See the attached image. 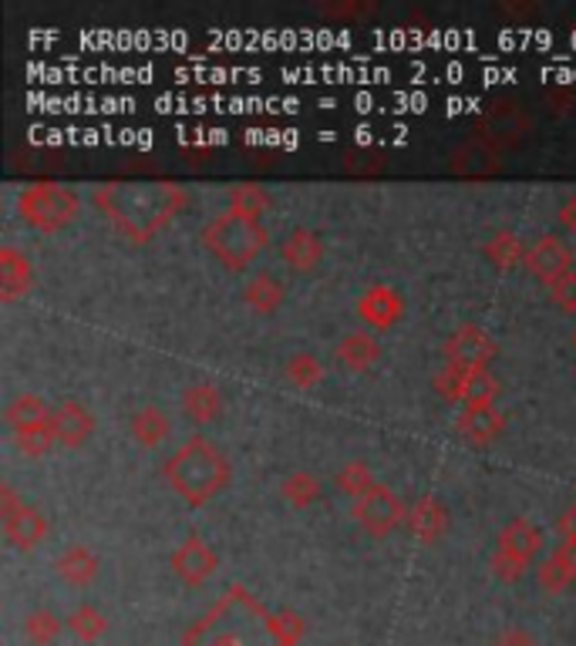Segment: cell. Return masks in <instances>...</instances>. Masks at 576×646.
<instances>
[{
	"mask_svg": "<svg viewBox=\"0 0 576 646\" xmlns=\"http://www.w3.org/2000/svg\"><path fill=\"white\" fill-rule=\"evenodd\" d=\"M92 203L128 243H149L189 206V193L180 182H105Z\"/></svg>",
	"mask_w": 576,
	"mask_h": 646,
	"instance_id": "1",
	"label": "cell"
},
{
	"mask_svg": "<svg viewBox=\"0 0 576 646\" xmlns=\"http://www.w3.org/2000/svg\"><path fill=\"white\" fill-rule=\"evenodd\" d=\"M183 646H284L274 613L260 599L230 586L216 607L183 633Z\"/></svg>",
	"mask_w": 576,
	"mask_h": 646,
	"instance_id": "2",
	"label": "cell"
},
{
	"mask_svg": "<svg viewBox=\"0 0 576 646\" xmlns=\"http://www.w3.org/2000/svg\"><path fill=\"white\" fill-rule=\"evenodd\" d=\"M162 478L172 485L175 495H183L193 509H199L230 485L233 469L223 448H216L203 435H193L162 461Z\"/></svg>",
	"mask_w": 576,
	"mask_h": 646,
	"instance_id": "3",
	"label": "cell"
},
{
	"mask_svg": "<svg viewBox=\"0 0 576 646\" xmlns=\"http://www.w3.org/2000/svg\"><path fill=\"white\" fill-rule=\"evenodd\" d=\"M203 243L227 269H246L270 243V233L260 219L227 209L203 226Z\"/></svg>",
	"mask_w": 576,
	"mask_h": 646,
	"instance_id": "4",
	"label": "cell"
},
{
	"mask_svg": "<svg viewBox=\"0 0 576 646\" xmlns=\"http://www.w3.org/2000/svg\"><path fill=\"white\" fill-rule=\"evenodd\" d=\"M78 209H81V199L71 189L58 186V182H31L18 196L21 219L41 229V233H61L65 226L74 222Z\"/></svg>",
	"mask_w": 576,
	"mask_h": 646,
	"instance_id": "5",
	"label": "cell"
},
{
	"mask_svg": "<svg viewBox=\"0 0 576 646\" xmlns=\"http://www.w3.org/2000/svg\"><path fill=\"white\" fill-rule=\"evenodd\" d=\"M354 519L361 522V529L368 535L384 539L402 522H408V509H405V501L398 498L388 485L378 482L368 495H361L358 501H354Z\"/></svg>",
	"mask_w": 576,
	"mask_h": 646,
	"instance_id": "6",
	"label": "cell"
},
{
	"mask_svg": "<svg viewBox=\"0 0 576 646\" xmlns=\"http://www.w3.org/2000/svg\"><path fill=\"white\" fill-rule=\"evenodd\" d=\"M496 357H499V344L479 323H462L446 341V364L465 367V371H489V364Z\"/></svg>",
	"mask_w": 576,
	"mask_h": 646,
	"instance_id": "7",
	"label": "cell"
},
{
	"mask_svg": "<svg viewBox=\"0 0 576 646\" xmlns=\"http://www.w3.org/2000/svg\"><path fill=\"white\" fill-rule=\"evenodd\" d=\"M522 266H526L529 276H533V280L550 287L553 280H560L563 273L573 269V250L560 237H540L537 243L526 246Z\"/></svg>",
	"mask_w": 576,
	"mask_h": 646,
	"instance_id": "8",
	"label": "cell"
},
{
	"mask_svg": "<svg viewBox=\"0 0 576 646\" xmlns=\"http://www.w3.org/2000/svg\"><path fill=\"white\" fill-rule=\"evenodd\" d=\"M169 566L186 586H203L216 573L219 556H216V549L203 535H189V539H183L180 545H175Z\"/></svg>",
	"mask_w": 576,
	"mask_h": 646,
	"instance_id": "9",
	"label": "cell"
},
{
	"mask_svg": "<svg viewBox=\"0 0 576 646\" xmlns=\"http://www.w3.org/2000/svg\"><path fill=\"white\" fill-rule=\"evenodd\" d=\"M456 428L462 431V438H469L475 448L493 445L503 431H506V414L496 404H475V407H462Z\"/></svg>",
	"mask_w": 576,
	"mask_h": 646,
	"instance_id": "10",
	"label": "cell"
},
{
	"mask_svg": "<svg viewBox=\"0 0 576 646\" xmlns=\"http://www.w3.org/2000/svg\"><path fill=\"white\" fill-rule=\"evenodd\" d=\"M405 310V300L402 293H398L391 284H375L365 290V297L358 300V313L361 320L368 323V327H378V331H388L398 323V316H402Z\"/></svg>",
	"mask_w": 576,
	"mask_h": 646,
	"instance_id": "11",
	"label": "cell"
},
{
	"mask_svg": "<svg viewBox=\"0 0 576 646\" xmlns=\"http://www.w3.org/2000/svg\"><path fill=\"white\" fill-rule=\"evenodd\" d=\"M34 287V263L18 246H0V300L14 303Z\"/></svg>",
	"mask_w": 576,
	"mask_h": 646,
	"instance_id": "12",
	"label": "cell"
},
{
	"mask_svg": "<svg viewBox=\"0 0 576 646\" xmlns=\"http://www.w3.org/2000/svg\"><path fill=\"white\" fill-rule=\"evenodd\" d=\"M55 435L65 448H81L88 438L95 435V414L74 397L61 401L55 407Z\"/></svg>",
	"mask_w": 576,
	"mask_h": 646,
	"instance_id": "13",
	"label": "cell"
},
{
	"mask_svg": "<svg viewBox=\"0 0 576 646\" xmlns=\"http://www.w3.org/2000/svg\"><path fill=\"white\" fill-rule=\"evenodd\" d=\"M415 539H422L425 545L438 542L441 535L449 532V509H446V501H438L435 495H422L412 509H408V522Z\"/></svg>",
	"mask_w": 576,
	"mask_h": 646,
	"instance_id": "14",
	"label": "cell"
},
{
	"mask_svg": "<svg viewBox=\"0 0 576 646\" xmlns=\"http://www.w3.org/2000/svg\"><path fill=\"white\" fill-rule=\"evenodd\" d=\"M280 256L290 269L310 273L324 259V240H321V233H314V229L297 226L293 233L280 243Z\"/></svg>",
	"mask_w": 576,
	"mask_h": 646,
	"instance_id": "15",
	"label": "cell"
},
{
	"mask_svg": "<svg viewBox=\"0 0 576 646\" xmlns=\"http://www.w3.org/2000/svg\"><path fill=\"white\" fill-rule=\"evenodd\" d=\"M183 414L193 425H209L223 414V391L212 381H196L183 394Z\"/></svg>",
	"mask_w": 576,
	"mask_h": 646,
	"instance_id": "16",
	"label": "cell"
},
{
	"mask_svg": "<svg viewBox=\"0 0 576 646\" xmlns=\"http://www.w3.org/2000/svg\"><path fill=\"white\" fill-rule=\"evenodd\" d=\"M4 532H8L11 545L31 552V549H37L44 539H48V519H44V512L34 509V505H24L21 512L4 519Z\"/></svg>",
	"mask_w": 576,
	"mask_h": 646,
	"instance_id": "17",
	"label": "cell"
},
{
	"mask_svg": "<svg viewBox=\"0 0 576 646\" xmlns=\"http://www.w3.org/2000/svg\"><path fill=\"white\" fill-rule=\"evenodd\" d=\"M543 542H546L543 529L537 522H529V519L519 516V519L506 522V529L499 532V545L496 549H506V552H512V556H522V560L533 563L540 556Z\"/></svg>",
	"mask_w": 576,
	"mask_h": 646,
	"instance_id": "18",
	"label": "cell"
},
{
	"mask_svg": "<svg viewBox=\"0 0 576 646\" xmlns=\"http://www.w3.org/2000/svg\"><path fill=\"white\" fill-rule=\"evenodd\" d=\"M99 556L88 545H68L61 556H58V576L74 586V589H84V586H92L95 576H99Z\"/></svg>",
	"mask_w": 576,
	"mask_h": 646,
	"instance_id": "19",
	"label": "cell"
},
{
	"mask_svg": "<svg viewBox=\"0 0 576 646\" xmlns=\"http://www.w3.org/2000/svg\"><path fill=\"white\" fill-rule=\"evenodd\" d=\"M378 357H381V344L365 331H354V334L341 337V344H337V360L347 367V371H358V374L371 371Z\"/></svg>",
	"mask_w": 576,
	"mask_h": 646,
	"instance_id": "20",
	"label": "cell"
},
{
	"mask_svg": "<svg viewBox=\"0 0 576 646\" xmlns=\"http://www.w3.org/2000/svg\"><path fill=\"white\" fill-rule=\"evenodd\" d=\"M284 297H287V290H284V284L277 280L274 273H256L253 280L243 287V300H246V307L250 310H256V313H274V310H280V303H284Z\"/></svg>",
	"mask_w": 576,
	"mask_h": 646,
	"instance_id": "21",
	"label": "cell"
},
{
	"mask_svg": "<svg viewBox=\"0 0 576 646\" xmlns=\"http://www.w3.org/2000/svg\"><path fill=\"white\" fill-rule=\"evenodd\" d=\"M4 418H8V425L18 431V428H31V425H48V422L55 418V411H51V404L44 401L41 394H18V397L8 404Z\"/></svg>",
	"mask_w": 576,
	"mask_h": 646,
	"instance_id": "22",
	"label": "cell"
},
{
	"mask_svg": "<svg viewBox=\"0 0 576 646\" xmlns=\"http://www.w3.org/2000/svg\"><path fill=\"white\" fill-rule=\"evenodd\" d=\"M172 425H169V414L155 404H146L139 407L136 414H131V438H136L139 445L146 448H155L162 438H169Z\"/></svg>",
	"mask_w": 576,
	"mask_h": 646,
	"instance_id": "23",
	"label": "cell"
},
{
	"mask_svg": "<svg viewBox=\"0 0 576 646\" xmlns=\"http://www.w3.org/2000/svg\"><path fill=\"white\" fill-rule=\"evenodd\" d=\"M482 253L496 269H512V266H519L526 259V246H522V240L512 233V229H496V233L485 240Z\"/></svg>",
	"mask_w": 576,
	"mask_h": 646,
	"instance_id": "24",
	"label": "cell"
},
{
	"mask_svg": "<svg viewBox=\"0 0 576 646\" xmlns=\"http://www.w3.org/2000/svg\"><path fill=\"white\" fill-rule=\"evenodd\" d=\"M284 374H287V381H290L297 391H310V388H318V384H321V378H324V364H321V357H318V354L297 350V354L287 360Z\"/></svg>",
	"mask_w": 576,
	"mask_h": 646,
	"instance_id": "25",
	"label": "cell"
},
{
	"mask_svg": "<svg viewBox=\"0 0 576 646\" xmlns=\"http://www.w3.org/2000/svg\"><path fill=\"white\" fill-rule=\"evenodd\" d=\"M270 203H274L270 193L263 186H256V182H237V186L230 189V209L243 212V216H253V219H260L263 212H267Z\"/></svg>",
	"mask_w": 576,
	"mask_h": 646,
	"instance_id": "26",
	"label": "cell"
},
{
	"mask_svg": "<svg viewBox=\"0 0 576 646\" xmlns=\"http://www.w3.org/2000/svg\"><path fill=\"white\" fill-rule=\"evenodd\" d=\"M499 397V378L493 371H469L465 384H462V407H475V404H496Z\"/></svg>",
	"mask_w": 576,
	"mask_h": 646,
	"instance_id": "27",
	"label": "cell"
},
{
	"mask_svg": "<svg viewBox=\"0 0 576 646\" xmlns=\"http://www.w3.org/2000/svg\"><path fill=\"white\" fill-rule=\"evenodd\" d=\"M58 435H55V418L48 425H31V428H18L14 431V445L21 454L27 458H44L51 448H55Z\"/></svg>",
	"mask_w": 576,
	"mask_h": 646,
	"instance_id": "28",
	"label": "cell"
},
{
	"mask_svg": "<svg viewBox=\"0 0 576 646\" xmlns=\"http://www.w3.org/2000/svg\"><path fill=\"white\" fill-rule=\"evenodd\" d=\"M378 482H375V472H371V465L368 461H347V465L337 472V488L344 492V495H350L354 501H358L361 495H368L371 488H375Z\"/></svg>",
	"mask_w": 576,
	"mask_h": 646,
	"instance_id": "29",
	"label": "cell"
},
{
	"mask_svg": "<svg viewBox=\"0 0 576 646\" xmlns=\"http://www.w3.org/2000/svg\"><path fill=\"white\" fill-rule=\"evenodd\" d=\"M68 626H71V633H74L78 639H84V643H95V639H102V636H105V630H108V620H105V613H102L99 607L84 603V607H78V610L71 613Z\"/></svg>",
	"mask_w": 576,
	"mask_h": 646,
	"instance_id": "30",
	"label": "cell"
},
{
	"mask_svg": "<svg viewBox=\"0 0 576 646\" xmlns=\"http://www.w3.org/2000/svg\"><path fill=\"white\" fill-rule=\"evenodd\" d=\"M284 498L297 505V509H307V505H314L321 498V482L310 472H293L284 478Z\"/></svg>",
	"mask_w": 576,
	"mask_h": 646,
	"instance_id": "31",
	"label": "cell"
},
{
	"mask_svg": "<svg viewBox=\"0 0 576 646\" xmlns=\"http://www.w3.org/2000/svg\"><path fill=\"white\" fill-rule=\"evenodd\" d=\"M24 633L34 646H51L61 636V620L51 610H34L24 620Z\"/></svg>",
	"mask_w": 576,
	"mask_h": 646,
	"instance_id": "32",
	"label": "cell"
},
{
	"mask_svg": "<svg viewBox=\"0 0 576 646\" xmlns=\"http://www.w3.org/2000/svg\"><path fill=\"white\" fill-rule=\"evenodd\" d=\"M493 573H496L503 582H519V579L529 573V560L512 556V552H506V549H496V552H493Z\"/></svg>",
	"mask_w": 576,
	"mask_h": 646,
	"instance_id": "33",
	"label": "cell"
},
{
	"mask_svg": "<svg viewBox=\"0 0 576 646\" xmlns=\"http://www.w3.org/2000/svg\"><path fill=\"white\" fill-rule=\"evenodd\" d=\"M546 290H550V300H553L563 313H576V269L563 273L560 280H553Z\"/></svg>",
	"mask_w": 576,
	"mask_h": 646,
	"instance_id": "34",
	"label": "cell"
},
{
	"mask_svg": "<svg viewBox=\"0 0 576 646\" xmlns=\"http://www.w3.org/2000/svg\"><path fill=\"white\" fill-rule=\"evenodd\" d=\"M540 586H543L550 596H556V592H563V589H569V586H573V579H569L566 566H563L556 556H550L546 563H540Z\"/></svg>",
	"mask_w": 576,
	"mask_h": 646,
	"instance_id": "35",
	"label": "cell"
},
{
	"mask_svg": "<svg viewBox=\"0 0 576 646\" xmlns=\"http://www.w3.org/2000/svg\"><path fill=\"white\" fill-rule=\"evenodd\" d=\"M274 620H277V633H280V643H284V646H297V643L303 639L307 626H303V616H300V613H293V610H277Z\"/></svg>",
	"mask_w": 576,
	"mask_h": 646,
	"instance_id": "36",
	"label": "cell"
},
{
	"mask_svg": "<svg viewBox=\"0 0 576 646\" xmlns=\"http://www.w3.org/2000/svg\"><path fill=\"white\" fill-rule=\"evenodd\" d=\"M24 505H27V501L18 495V488H14V485H0V522L11 519L14 512H21Z\"/></svg>",
	"mask_w": 576,
	"mask_h": 646,
	"instance_id": "37",
	"label": "cell"
},
{
	"mask_svg": "<svg viewBox=\"0 0 576 646\" xmlns=\"http://www.w3.org/2000/svg\"><path fill=\"white\" fill-rule=\"evenodd\" d=\"M493 646H540V639H537L533 633H529V630L512 626V630L499 633V636L493 639Z\"/></svg>",
	"mask_w": 576,
	"mask_h": 646,
	"instance_id": "38",
	"label": "cell"
},
{
	"mask_svg": "<svg viewBox=\"0 0 576 646\" xmlns=\"http://www.w3.org/2000/svg\"><path fill=\"white\" fill-rule=\"evenodd\" d=\"M553 556L566 566V573H569V579L576 586V535L573 539H560V545L553 549Z\"/></svg>",
	"mask_w": 576,
	"mask_h": 646,
	"instance_id": "39",
	"label": "cell"
},
{
	"mask_svg": "<svg viewBox=\"0 0 576 646\" xmlns=\"http://www.w3.org/2000/svg\"><path fill=\"white\" fill-rule=\"evenodd\" d=\"M556 532H560V539H573L576 535V501L556 519Z\"/></svg>",
	"mask_w": 576,
	"mask_h": 646,
	"instance_id": "40",
	"label": "cell"
},
{
	"mask_svg": "<svg viewBox=\"0 0 576 646\" xmlns=\"http://www.w3.org/2000/svg\"><path fill=\"white\" fill-rule=\"evenodd\" d=\"M560 226L566 229V233H576V196H569L563 206H560Z\"/></svg>",
	"mask_w": 576,
	"mask_h": 646,
	"instance_id": "41",
	"label": "cell"
},
{
	"mask_svg": "<svg viewBox=\"0 0 576 646\" xmlns=\"http://www.w3.org/2000/svg\"><path fill=\"white\" fill-rule=\"evenodd\" d=\"M573 344H576V334H573Z\"/></svg>",
	"mask_w": 576,
	"mask_h": 646,
	"instance_id": "42",
	"label": "cell"
}]
</instances>
